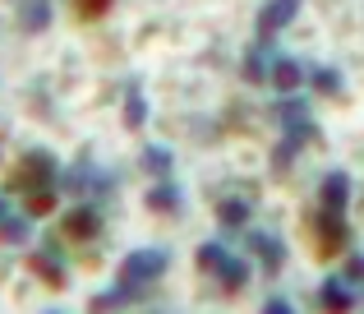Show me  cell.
I'll return each mask as SVG.
<instances>
[{
	"label": "cell",
	"instance_id": "6da1fadb",
	"mask_svg": "<svg viewBox=\"0 0 364 314\" xmlns=\"http://www.w3.org/2000/svg\"><path fill=\"white\" fill-rule=\"evenodd\" d=\"M166 263H171V254L166 250H157V245H143V250H129L120 259V278H116V287L124 291L129 300H139L143 291L152 287V282L166 273Z\"/></svg>",
	"mask_w": 364,
	"mask_h": 314
},
{
	"label": "cell",
	"instance_id": "d6986e66",
	"mask_svg": "<svg viewBox=\"0 0 364 314\" xmlns=\"http://www.w3.org/2000/svg\"><path fill=\"white\" fill-rule=\"evenodd\" d=\"M217 222L222 226H245L249 222V199H222V204H217Z\"/></svg>",
	"mask_w": 364,
	"mask_h": 314
},
{
	"label": "cell",
	"instance_id": "30bf717a",
	"mask_svg": "<svg viewBox=\"0 0 364 314\" xmlns=\"http://www.w3.org/2000/svg\"><path fill=\"white\" fill-rule=\"evenodd\" d=\"M28 268H33L42 282H51V287H65V263H60V250H55V245L37 250L33 259H28Z\"/></svg>",
	"mask_w": 364,
	"mask_h": 314
},
{
	"label": "cell",
	"instance_id": "44dd1931",
	"mask_svg": "<svg viewBox=\"0 0 364 314\" xmlns=\"http://www.w3.org/2000/svg\"><path fill=\"white\" fill-rule=\"evenodd\" d=\"M55 208V194H51V185L46 189H33V194H28V217H46Z\"/></svg>",
	"mask_w": 364,
	"mask_h": 314
},
{
	"label": "cell",
	"instance_id": "7a4b0ae2",
	"mask_svg": "<svg viewBox=\"0 0 364 314\" xmlns=\"http://www.w3.org/2000/svg\"><path fill=\"white\" fill-rule=\"evenodd\" d=\"M55 176H60L55 157L46 153V148H33V153H23V157H18L14 176H9V189H46Z\"/></svg>",
	"mask_w": 364,
	"mask_h": 314
},
{
	"label": "cell",
	"instance_id": "52a82bcc",
	"mask_svg": "<svg viewBox=\"0 0 364 314\" xmlns=\"http://www.w3.org/2000/svg\"><path fill=\"white\" fill-rule=\"evenodd\" d=\"M318 204L328 208V213H346V204H350V176L346 171H328V176H323Z\"/></svg>",
	"mask_w": 364,
	"mask_h": 314
},
{
	"label": "cell",
	"instance_id": "603a6c76",
	"mask_svg": "<svg viewBox=\"0 0 364 314\" xmlns=\"http://www.w3.org/2000/svg\"><path fill=\"white\" fill-rule=\"evenodd\" d=\"M111 5H116V0H74V14L79 19H102V14H111Z\"/></svg>",
	"mask_w": 364,
	"mask_h": 314
},
{
	"label": "cell",
	"instance_id": "277c9868",
	"mask_svg": "<svg viewBox=\"0 0 364 314\" xmlns=\"http://www.w3.org/2000/svg\"><path fill=\"white\" fill-rule=\"evenodd\" d=\"M300 5L304 0H267V5L258 9V42H267V37H277L286 23H295Z\"/></svg>",
	"mask_w": 364,
	"mask_h": 314
},
{
	"label": "cell",
	"instance_id": "cb8c5ba5",
	"mask_svg": "<svg viewBox=\"0 0 364 314\" xmlns=\"http://www.w3.org/2000/svg\"><path fill=\"white\" fill-rule=\"evenodd\" d=\"M222 245H217V241H203V245H198V268H208V273H213L217 268V263H222Z\"/></svg>",
	"mask_w": 364,
	"mask_h": 314
},
{
	"label": "cell",
	"instance_id": "2e32d148",
	"mask_svg": "<svg viewBox=\"0 0 364 314\" xmlns=\"http://www.w3.org/2000/svg\"><path fill=\"white\" fill-rule=\"evenodd\" d=\"M143 171H148V176H157V180H171V171H176V157H171V148L148 144V148H143Z\"/></svg>",
	"mask_w": 364,
	"mask_h": 314
},
{
	"label": "cell",
	"instance_id": "7402d4cb",
	"mask_svg": "<svg viewBox=\"0 0 364 314\" xmlns=\"http://www.w3.org/2000/svg\"><path fill=\"white\" fill-rule=\"evenodd\" d=\"M240 74H245L249 83H263L267 79V65H263V51H258V46H254V51H245V70Z\"/></svg>",
	"mask_w": 364,
	"mask_h": 314
},
{
	"label": "cell",
	"instance_id": "ffe728a7",
	"mask_svg": "<svg viewBox=\"0 0 364 314\" xmlns=\"http://www.w3.org/2000/svg\"><path fill=\"white\" fill-rule=\"evenodd\" d=\"M300 148H304V139H295V135H286L282 144H277V153H272V171H277V176H282V171L300 157Z\"/></svg>",
	"mask_w": 364,
	"mask_h": 314
},
{
	"label": "cell",
	"instance_id": "484cf974",
	"mask_svg": "<svg viewBox=\"0 0 364 314\" xmlns=\"http://www.w3.org/2000/svg\"><path fill=\"white\" fill-rule=\"evenodd\" d=\"M346 282H364V254H350V263H346Z\"/></svg>",
	"mask_w": 364,
	"mask_h": 314
},
{
	"label": "cell",
	"instance_id": "7c38bea8",
	"mask_svg": "<svg viewBox=\"0 0 364 314\" xmlns=\"http://www.w3.org/2000/svg\"><path fill=\"white\" fill-rule=\"evenodd\" d=\"M318 300H323V310H350L355 305V291H350L346 278H328L318 287Z\"/></svg>",
	"mask_w": 364,
	"mask_h": 314
},
{
	"label": "cell",
	"instance_id": "3957f363",
	"mask_svg": "<svg viewBox=\"0 0 364 314\" xmlns=\"http://www.w3.org/2000/svg\"><path fill=\"white\" fill-rule=\"evenodd\" d=\"M277 120H282V130L286 135H295V139H318V125L309 120V102H300V93H282V107H277Z\"/></svg>",
	"mask_w": 364,
	"mask_h": 314
},
{
	"label": "cell",
	"instance_id": "d4e9b609",
	"mask_svg": "<svg viewBox=\"0 0 364 314\" xmlns=\"http://www.w3.org/2000/svg\"><path fill=\"white\" fill-rule=\"evenodd\" d=\"M120 305H129V296L116 287V291H102V296H92V310H120Z\"/></svg>",
	"mask_w": 364,
	"mask_h": 314
},
{
	"label": "cell",
	"instance_id": "e0dca14e",
	"mask_svg": "<svg viewBox=\"0 0 364 314\" xmlns=\"http://www.w3.org/2000/svg\"><path fill=\"white\" fill-rule=\"evenodd\" d=\"M28 236H33L28 217H14V213L0 217V241H5V245H28Z\"/></svg>",
	"mask_w": 364,
	"mask_h": 314
},
{
	"label": "cell",
	"instance_id": "5bb4252c",
	"mask_svg": "<svg viewBox=\"0 0 364 314\" xmlns=\"http://www.w3.org/2000/svg\"><path fill=\"white\" fill-rule=\"evenodd\" d=\"M148 125V98H143L139 83L124 88V130H143Z\"/></svg>",
	"mask_w": 364,
	"mask_h": 314
},
{
	"label": "cell",
	"instance_id": "83f0119b",
	"mask_svg": "<svg viewBox=\"0 0 364 314\" xmlns=\"http://www.w3.org/2000/svg\"><path fill=\"white\" fill-rule=\"evenodd\" d=\"M9 213V204H5V194H0V217H5Z\"/></svg>",
	"mask_w": 364,
	"mask_h": 314
},
{
	"label": "cell",
	"instance_id": "9a60e30c",
	"mask_svg": "<svg viewBox=\"0 0 364 314\" xmlns=\"http://www.w3.org/2000/svg\"><path fill=\"white\" fill-rule=\"evenodd\" d=\"M18 28H23V33H42V28H51V5H46V0H23V9H18Z\"/></svg>",
	"mask_w": 364,
	"mask_h": 314
},
{
	"label": "cell",
	"instance_id": "9c48e42d",
	"mask_svg": "<svg viewBox=\"0 0 364 314\" xmlns=\"http://www.w3.org/2000/svg\"><path fill=\"white\" fill-rule=\"evenodd\" d=\"M249 250L258 254V263H263V273H267V278H277V273L286 268V245L277 241V236L254 231V236H249Z\"/></svg>",
	"mask_w": 364,
	"mask_h": 314
},
{
	"label": "cell",
	"instance_id": "4fadbf2b",
	"mask_svg": "<svg viewBox=\"0 0 364 314\" xmlns=\"http://www.w3.org/2000/svg\"><path fill=\"white\" fill-rule=\"evenodd\" d=\"M217 282H222V291H240L249 287V263L245 259H231V254H222V263H217Z\"/></svg>",
	"mask_w": 364,
	"mask_h": 314
},
{
	"label": "cell",
	"instance_id": "4316f807",
	"mask_svg": "<svg viewBox=\"0 0 364 314\" xmlns=\"http://www.w3.org/2000/svg\"><path fill=\"white\" fill-rule=\"evenodd\" d=\"M263 314H295V305H291V300H282V296H272L263 305Z\"/></svg>",
	"mask_w": 364,
	"mask_h": 314
},
{
	"label": "cell",
	"instance_id": "ac0fdd59",
	"mask_svg": "<svg viewBox=\"0 0 364 314\" xmlns=\"http://www.w3.org/2000/svg\"><path fill=\"white\" fill-rule=\"evenodd\" d=\"M309 79H314V93H318V98H332V93H341V70H332V65H314Z\"/></svg>",
	"mask_w": 364,
	"mask_h": 314
},
{
	"label": "cell",
	"instance_id": "ba28073f",
	"mask_svg": "<svg viewBox=\"0 0 364 314\" xmlns=\"http://www.w3.org/2000/svg\"><path fill=\"white\" fill-rule=\"evenodd\" d=\"M97 231H102V213L92 204H79V208L65 213V236H70V241H92Z\"/></svg>",
	"mask_w": 364,
	"mask_h": 314
},
{
	"label": "cell",
	"instance_id": "8fae6325",
	"mask_svg": "<svg viewBox=\"0 0 364 314\" xmlns=\"http://www.w3.org/2000/svg\"><path fill=\"white\" fill-rule=\"evenodd\" d=\"M267 79L277 83V93H300V83H304V65L295 61V56H282V61H272Z\"/></svg>",
	"mask_w": 364,
	"mask_h": 314
},
{
	"label": "cell",
	"instance_id": "8992f818",
	"mask_svg": "<svg viewBox=\"0 0 364 314\" xmlns=\"http://www.w3.org/2000/svg\"><path fill=\"white\" fill-rule=\"evenodd\" d=\"M143 208H148V213L171 217V213H180V208H185V189H180L176 180H157V185L143 194Z\"/></svg>",
	"mask_w": 364,
	"mask_h": 314
},
{
	"label": "cell",
	"instance_id": "5b68a950",
	"mask_svg": "<svg viewBox=\"0 0 364 314\" xmlns=\"http://www.w3.org/2000/svg\"><path fill=\"white\" fill-rule=\"evenodd\" d=\"M350 245V226L341 222V213H328L323 208V217H318V254H341Z\"/></svg>",
	"mask_w": 364,
	"mask_h": 314
}]
</instances>
